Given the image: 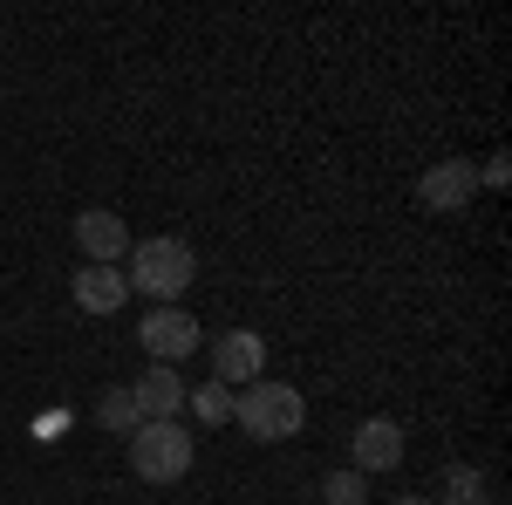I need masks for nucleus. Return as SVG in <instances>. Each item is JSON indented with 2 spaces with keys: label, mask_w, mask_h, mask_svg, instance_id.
Here are the masks:
<instances>
[{
  "label": "nucleus",
  "mask_w": 512,
  "mask_h": 505,
  "mask_svg": "<svg viewBox=\"0 0 512 505\" xmlns=\"http://www.w3.org/2000/svg\"><path fill=\"white\" fill-rule=\"evenodd\" d=\"M233 424L260 444H280V437H294L308 424V396L294 383H246L233 389Z\"/></svg>",
  "instance_id": "obj_1"
},
{
  "label": "nucleus",
  "mask_w": 512,
  "mask_h": 505,
  "mask_svg": "<svg viewBox=\"0 0 512 505\" xmlns=\"http://www.w3.org/2000/svg\"><path fill=\"white\" fill-rule=\"evenodd\" d=\"M123 260H130L123 280H130V287H144L151 301H164V308H171V301L198 280V253L185 246V239H144V246H130Z\"/></svg>",
  "instance_id": "obj_2"
},
{
  "label": "nucleus",
  "mask_w": 512,
  "mask_h": 505,
  "mask_svg": "<svg viewBox=\"0 0 512 505\" xmlns=\"http://www.w3.org/2000/svg\"><path fill=\"white\" fill-rule=\"evenodd\" d=\"M192 430L178 424V417H164V424H137L130 430V471L144 478V485H178L185 471H192Z\"/></svg>",
  "instance_id": "obj_3"
},
{
  "label": "nucleus",
  "mask_w": 512,
  "mask_h": 505,
  "mask_svg": "<svg viewBox=\"0 0 512 505\" xmlns=\"http://www.w3.org/2000/svg\"><path fill=\"white\" fill-rule=\"evenodd\" d=\"M267 376V335H253V328H226L219 342H212V383L226 389H246Z\"/></svg>",
  "instance_id": "obj_4"
},
{
  "label": "nucleus",
  "mask_w": 512,
  "mask_h": 505,
  "mask_svg": "<svg viewBox=\"0 0 512 505\" xmlns=\"http://www.w3.org/2000/svg\"><path fill=\"white\" fill-rule=\"evenodd\" d=\"M472 198H478L472 157H444V164H431V171L417 178V205H431V212H465Z\"/></svg>",
  "instance_id": "obj_5"
},
{
  "label": "nucleus",
  "mask_w": 512,
  "mask_h": 505,
  "mask_svg": "<svg viewBox=\"0 0 512 505\" xmlns=\"http://www.w3.org/2000/svg\"><path fill=\"white\" fill-rule=\"evenodd\" d=\"M137 342H144V355H151V362H164V369H171L178 355L198 349V321L185 308H151V314H144V328H137Z\"/></svg>",
  "instance_id": "obj_6"
},
{
  "label": "nucleus",
  "mask_w": 512,
  "mask_h": 505,
  "mask_svg": "<svg viewBox=\"0 0 512 505\" xmlns=\"http://www.w3.org/2000/svg\"><path fill=\"white\" fill-rule=\"evenodd\" d=\"M76 246H82V267H117L130 253V233H123L117 212L89 205V212H76Z\"/></svg>",
  "instance_id": "obj_7"
},
{
  "label": "nucleus",
  "mask_w": 512,
  "mask_h": 505,
  "mask_svg": "<svg viewBox=\"0 0 512 505\" xmlns=\"http://www.w3.org/2000/svg\"><path fill=\"white\" fill-rule=\"evenodd\" d=\"M403 465V424H390V417H362L355 424V465L349 471H396Z\"/></svg>",
  "instance_id": "obj_8"
},
{
  "label": "nucleus",
  "mask_w": 512,
  "mask_h": 505,
  "mask_svg": "<svg viewBox=\"0 0 512 505\" xmlns=\"http://www.w3.org/2000/svg\"><path fill=\"white\" fill-rule=\"evenodd\" d=\"M130 396H137V417H144V424H164V417L185 410V383H178V369H164V362H151L144 383H130Z\"/></svg>",
  "instance_id": "obj_9"
},
{
  "label": "nucleus",
  "mask_w": 512,
  "mask_h": 505,
  "mask_svg": "<svg viewBox=\"0 0 512 505\" xmlns=\"http://www.w3.org/2000/svg\"><path fill=\"white\" fill-rule=\"evenodd\" d=\"M69 294H76V308H82V314H117L123 301H130V280H123L117 267H76Z\"/></svg>",
  "instance_id": "obj_10"
},
{
  "label": "nucleus",
  "mask_w": 512,
  "mask_h": 505,
  "mask_svg": "<svg viewBox=\"0 0 512 505\" xmlns=\"http://www.w3.org/2000/svg\"><path fill=\"white\" fill-rule=\"evenodd\" d=\"M185 410H198V424H205V430L233 424V389H226V383H198V389H185Z\"/></svg>",
  "instance_id": "obj_11"
},
{
  "label": "nucleus",
  "mask_w": 512,
  "mask_h": 505,
  "mask_svg": "<svg viewBox=\"0 0 512 505\" xmlns=\"http://www.w3.org/2000/svg\"><path fill=\"white\" fill-rule=\"evenodd\" d=\"M96 424H103V430H117V437H130V430L144 424V417H137V396H130V383L110 389V396L96 403Z\"/></svg>",
  "instance_id": "obj_12"
},
{
  "label": "nucleus",
  "mask_w": 512,
  "mask_h": 505,
  "mask_svg": "<svg viewBox=\"0 0 512 505\" xmlns=\"http://www.w3.org/2000/svg\"><path fill=\"white\" fill-rule=\"evenodd\" d=\"M478 499H485V478H478L472 465L444 471V505H478Z\"/></svg>",
  "instance_id": "obj_13"
},
{
  "label": "nucleus",
  "mask_w": 512,
  "mask_h": 505,
  "mask_svg": "<svg viewBox=\"0 0 512 505\" xmlns=\"http://www.w3.org/2000/svg\"><path fill=\"white\" fill-rule=\"evenodd\" d=\"M321 499L328 505H362L369 499V492H362V471H328V478H321Z\"/></svg>",
  "instance_id": "obj_14"
},
{
  "label": "nucleus",
  "mask_w": 512,
  "mask_h": 505,
  "mask_svg": "<svg viewBox=\"0 0 512 505\" xmlns=\"http://www.w3.org/2000/svg\"><path fill=\"white\" fill-rule=\"evenodd\" d=\"M396 505H437V499H396Z\"/></svg>",
  "instance_id": "obj_15"
},
{
  "label": "nucleus",
  "mask_w": 512,
  "mask_h": 505,
  "mask_svg": "<svg viewBox=\"0 0 512 505\" xmlns=\"http://www.w3.org/2000/svg\"><path fill=\"white\" fill-rule=\"evenodd\" d=\"M478 505H492V499H478Z\"/></svg>",
  "instance_id": "obj_16"
}]
</instances>
